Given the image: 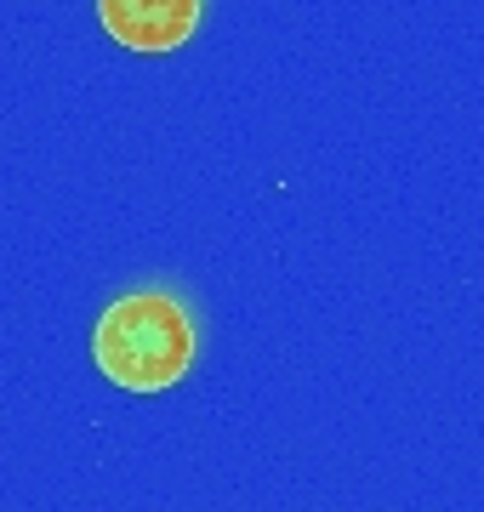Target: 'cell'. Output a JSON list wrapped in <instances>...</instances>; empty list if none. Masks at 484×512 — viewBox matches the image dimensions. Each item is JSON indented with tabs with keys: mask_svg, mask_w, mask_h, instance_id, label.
<instances>
[{
	"mask_svg": "<svg viewBox=\"0 0 484 512\" xmlns=\"http://www.w3.org/2000/svg\"><path fill=\"white\" fill-rule=\"evenodd\" d=\"M92 359L126 393H166L194 365V319L171 291H131L103 308L92 330Z\"/></svg>",
	"mask_w": 484,
	"mask_h": 512,
	"instance_id": "cell-1",
	"label": "cell"
},
{
	"mask_svg": "<svg viewBox=\"0 0 484 512\" xmlns=\"http://www.w3.org/2000/svg\"><path fill=\"white\" fill-rule=\"evenodd\" d=\"M205 0H97V18L126 52H177L200 29Z\"/></svg>",
	"mask_w": 484,
	"mask_h": 512,
	"instance_id": "cell-2",
	"label": "cell"
}]
</instances>
